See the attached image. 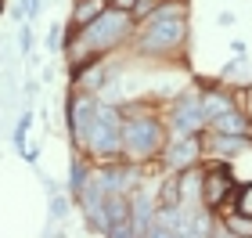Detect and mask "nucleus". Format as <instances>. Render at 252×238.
I'll return each instance as SVG.
<instances>
[{"label":"nucleus","instance_id":"obj_1","mask_svg":"<svg viewBox=\"0 0 252 238\" xmlns=\"http://www.w3.org/2000/svg\"><path fill=\"white\" fill-rule=\"evenodd\" d=\"M137 33V22L130 11H119V7H105L97 18H90L87 26H68L65 33V58H68V69H79L83 62L97 58V54H108V51H119L123 43H130Z\"/></svg>","mask_w":252,"mask_h":238},{"label":"nucleus","instance_id":"obj_2","mask_svg":"<svg viewBox=\"0 0 252 238\" xmlns=\"http://www.w3.org/2000/svg\"><path fill=\"white\" fill-rule=\"evenodd\" d=\"M123 159L130 163H152V159L162 155L166 141H169V130L166 123L152 116V112H141V108H123Z\"/></svg>","mask_w":252,"mask_h":238},{"label":"nucleus","instance_id":"obj_3","mask_svg":"<svg viewBox=\"0 0 252 238\" xmlns=\"http://www.w3.org/2000/svg\"><path fill=\"white\" fill-rule=\"evenodd\" d=\"M123 105H112V101H101L97 105V123L87 137V155L94 163H112V159H123Z\"/></svg>","mask_w":252,"mask_h":238},{"label":"nucleus","instance_id":"obj_4","mask_svg":"<svg viewBox=\"0 0 252 238\" xmlns=\"http://www.w3.org/2000/svg\"><path fill=\"white\" fill-rule=\"evenodd\" d=\"M188 43V18H162V22H141L133 33V47L144 58L177 54Z\"/></svg>","mask_w":252,"mask_h":238},{"label":"nucleus","instance_id":"obj_5","mask_svg":"<svg viewBox=\"0 0 252 238\" xmlns=\"http://www.w3.org/2000/svg\"><path fill=\"white\" fill-rule=\"evenodd\" d=\"M234 195H238V180L231 173V163L209 155L202 166V206L227 217V213H234Z\"/></svg>","mask_w":252,"mask_h":238},{"label":"nucleus","instance_id":"obj_6","mask_svg":"<svg viewBox=\"0 0 252 238\" xmlns=\"http://www.w3.org/2000/svg\"><path fill=\"white\" fill-rule=\"evenodd\" d=\"M97 105H101V98L90 94V90H72L65 101V123H68V137H72L76 152L87 148V137L97 123Z\"/></svg>","mask_w":252,"mask_h":238},{"label":"nucleus","instance_id":"obj_7","mask_svg":"<svg viewBox=\"0 0 252 238\" xmlns=\"http://www.w3.org/2000/svg\"><path fill=\"white\" fill-rule=\"evenodd\" d=\"M166 119H169V134H202V130H209V119H205V112H202V90L180 94L173 105H169Z\"/></svg>","mask_w":252,"mask_h":238},{"label":"nucleus","instance_id":"obj_8","mask_svg":"<svg viewBox=\"0 0 252 238\" xmlns=\"http://www.w3.org/2000/svg\"><path fill=\"white\" fill-rule=\"evenodd\" d=\"M158 159H162V170H188L198 159H205V144L198 134H169Z\"/></svg>","mask_w":252,"mask_h":238},{"label":"nucleus","instance_id":"obj_9","mask_svg":"<svg viewBox=\"0 0 252 238\" xmlns=\"http://www.w3.org/2000/svg\"><path fill=\"white\" fill-rule=\"evenodd\" d=\"M155 217H158V199L148 191H130V220H133V235L137 238H155Z\"/></svg>","mask_w":252,"mask_h":238},{"label":"nucleus","instance_id":"obj_10","mask_svg":"<svg viewBox=\"0 0 252 238\" xmlns=\"http://www.w3.org/2000/svg\"><path fill=\"white\" fill-rule=\"evenodd\" d=\"M72 79H76V90H90V94H101V90L112 83V65H108L105 54H97V58H90V62L79 65V69L72 72Z\"/></svg>","mask_w":252,"mask_h":238},{"label":"nucleus","instance_id":"obj_11","mask_svg":"<svg viewBox=\"0 0 252 238\" xmlns=\"http://www.w3.org/2000/svg\"><path fill=\"white\" fill-rule=\"evenodd\" d=\"M202 144H205V155L234 163L238 155H245L252 148V134H213L209 130V141H202Z\"/></svg>","mask_w":252,"mask_h":238},{"label":"nucleus","instance_id":"obj_12","mask_svg":"<svg viewBox=\"0 0 252 238\" xmlns=\"http://www.w3.org/2000/svg\"><path fill=\"white\" fill-rule=\"evenodd\" d=\"M105 217H108L105 235H112V238H130V235H133V220H130V195H123V191H112L108 202H105Z\"/></svg>","mask_w":252,"mask_h":238},{"label":"nucleus","instance_id":"obj_13","mask_svg":"<svg viewBox=\"0 0 252 238\" xmlns=\"http://www.w3.org/2000/svg\"><path fill=\"white\" fill-rule=\"evenodd\" d=\"M209 130L213 134H252V119H249V112H242V108H231V112H223V116H216L213 123H209Z\"/></svg>","mask_w":252,"mask_h":238},{"label":"nucleus","instance_id":"obj_14","mask_svg":"<svg viewBox=\"0 0 252 238\" xmlns=\"http://www.w3.org/2000/svg\"><path fill=\"white\" fill-rule=\"evenodd\" d=\"M90 177H94V170H90V155L87 152H76L72 159V170H68V195H83V188L90 184Z\"/></svg>","mask_w":252,"mask_h":238},{"label":"nucleus","instance_id":"obj_15","mask_svg":"<svg viewBox=\"0 0 252 238\" xmlns=\"http://www.w3.org/2000/svg\"><path fill=\"white\" fill-rule=\"evenodd\" d=\"M234 108V98L227 94V90H202V112H205V119H216V116H223V112H231Z\"/></svg>","mask_w":252,"mask_h":238},{"label":"nucleus","instance_id":"obj_16","mask_svg":"<svg viewBox=\"0 0 252 238\" xmlns=\"http://www.w3.org/2000/svg\"><path fill=\"white\" fill-rule=\"evenodd\" d=\"M158 206H180V170H166V177H162V184H158Z\"/></svg>","mask_w":252,"mask_h":238},{"label":"nucleus","instance_id":"obj_17","mask_svg":"<svg viewBox=\"0 0 252 238\" xmlns=\"http://www.w3.org/2000/svg\"><path fill=\"white\" fill-rule=\"evenodd\" d=\"M105 7H108V0H76V4H72V18H68V26H87V22H90V18H97Z\"/></svg>","mask_w":252,"mask_h":238},{"label":"nucleus","instance_id":"obj_18","mask_svg":"<svg viewBox=\"0 0 252 238\" xmlns=\"http://www.w3.org/2000/svg\"><path fill=\"white\" fill-rule=\"evenodd\" d=\"M223 228H227V235H234V238H252V217H245V213H227Z\"/></svg>","mask_w":252,"mask_h":238},{"label":"nucleus","instance_id":"obj_19","mask_svg":"<svg viewBox=\"0 0 252 238\" xmlns=\"http://www.w3.org/2000/svg\"><path fill=\"white\" fill-rule=\"evenodd\" d=\"M223 79H238V83H249V69H245V54H234V62L223 65Z\"/></svg>","mask_w":252,"mask_h":238},{"label":"nucleus","instance_id":"obj_20","mask_svg":"<svg viewBox=\"0 0 252 238\" xmlns=\"http://www.w3.org/2000/svg\"><path fill=\"white\" fill-rule=\"evenodd\" d=\"M234 213H245V217H252V184H238V195H234Z\"/></svg>","mask_w":252,"mask_h":238},{"label":"nucleus","instance_id":"obj_21","mask_svg":"<svg viewBox=\"0 0 252 238\" xmlns=\"http://www.w3.org/2000/svg\"><path fill=\"white\" fill-rule=\"evenodd\" d=\"M29 123H32V112H22V119H18V127H15V148L26 155V134H29Z\"/></svg>","mask_w":252,"mask_h":238},{"label":"nucleus","instance_id":"obj_22","mask_svg":"<svg viewBox=\"0 0 252 238\" xmlns=\"http://www.w3.org/2000/svg\"><path fill=\"white\" fill-rule=\"evenodd\" d=\"M18 54L22 58H32V22L18 26Z\"/></svg>","mask_w":252,"mask_h":238},{"label":"nucleus","instance_id":"obj_23","mask_svg":"<svg viewBox=\"0 0 252 238\" xmlns=\"http://www.w3.org/2000/svg\"><path fill=\"white\" fill-rule=\"evenodd\" d=\"M47 213H51V220H65V217H68V199H65V195H54V191H51V206H47Z\"/></svg>","mask_w":252,"mask_h":238},{"label":"nucleus","instance_id":"obj_24","mask_svg":"<svg viewBox=\"0 0 252 238\" xmlns=\"http://www.w3.org/2000/svg\"><path fill=\"white\" fill-rule=\"evenodd\" d=\"M65 33L68 29H62V22H54V26H51V33H47V51L51 54H58V47L65 43Z\"/></svg>","mask_w":252,"mask_h":238},{"label":"nucleus","instance_id":"obj_25","mask_svg":"<svg viewBox=\"0 0 252 238\" xmlns=\"http://www.w3.org/2000/svg\"><path fill=\"white\" fill-rule=\"evenodd\" d=\"M158 4H162V0H137V7L130 11V15H133V22H144V18L152 15V11H155Z\"/></svg>","mask_w":252,"mask_h":238},{"label":"nucleus","instance_id":"obj_26","mask_svg":"<svg viewBox=\"0 0 252 238\" xmlns=\"http://www.w3.org/2000/svg\"><path fill=\"white\" fill-rule=\"evenodd\" d=\"M22 4H26V18H29V22H36V18H40L43 0H22Z\"/></svg>","mask_w":252,"mask_h":238},{"label":"nucleus","instance_id":"obj_27","mask_svg":"<svg viewBox=\"0 0 252 238\" xmlns=\"http://www.w3.org/2000/svg\"><path fill=\"white\" fill-rule=\"evenodd\" d=\"M112 7H119V11H133L137 7V0H108Z\"/></svg>","mask_w":252,"mask_h":238},{"label":"nucleus","instance_id":"obj_28","mask_svg":"<svg viewBox=\"0 0 252 238\" xmlns=\"http://www.w3.org/2000/svg\"><path fill=\"white\" fill-rule=\"evenodd\" d=\"M26 94H29V98H32V94H40V79H32V76H29V83H26Z\"/></svg>","mask_w":252,"mask_h":238},{"label":"nucleus","instance_id":"obj_29","mask_svg":"<svg viewBox=\"0 0 252 238\" xmlns=\"http://www.w3.org/2000/svg\"><path fill=\"white\" fill-rule=\"evenodd\" d=\"M0 7H4V0H0Z\"/></svg>","mask_w":252,"mask_h":238}]
</instances>
